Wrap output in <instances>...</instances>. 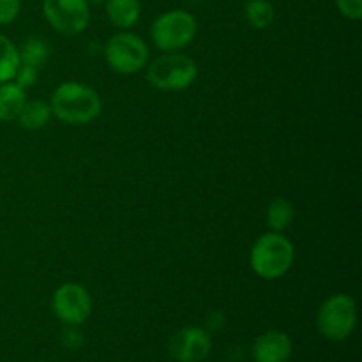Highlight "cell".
Wrapping results in <instances>:
<instances>
[{
    "label": "cell",
    "mask_w": 362,
    "mask_h": 362,
    "mask_svg": "<svg viewBox=\"0 0 362 362\" xmlns=\"http://www.w3.org/2000/svg\"><path fill=\"white\" fill-rule=\"evenodd\" d=\"M42 13L57 32L67 35L83 32L90 21L87 0H42Z\"/></svg>",
    "instance_id": "52a82bcc"
},
{
    "label": "cell",
    "mask_w": 362,
    "mask_h": 362,
    "mask_svg": "<svg viewBox=\"0 0 362 362\" xmlns=\"http://www.w3.org/2000/svg\"><path fill=\"white\" fill-rule=\"evenodd\" d=\"M296 247L283 232H269L255 240L250 251V267L258 278L274 281L292 269Z\"/></svg>",
    "instance_id": "7a4b0ae2"
},
{
    "label": "cell",
    "mask_w": 362,
    "mask_h": 362,
    "mask_svg": "<svg viewBox=\"0 0 362 362\" xmlns=\"http://www.w3.org/2000/svg\"><path fill=\"white\" fill-rule=\"evenodd\" d=\"M293 216H296V207L292 202L283 197L274 198L267 207V225L271 232H283L288 228L290 223L293 221Z\"/></svg>",
    "instance_id": "5bb4252c"
},
{
    "label": "cell",
    "mask_w": 362,
    "mask_h": 362,
    "mask_svg": "<svg viewBox=\"0 0 362 362\" xmlns=\"http://www.w3.org/2000/svg\"><path fill=\"white\" fill-rule=\"evenodd\" d=\"M147 67V81L158 90H186L198 76V66L184 53H166L152 60Z\"/></svg>",
    "instance_id": "3957f363"
},
{
    "label": "cell",
    "mask_w": 362,
    "mask_h": 362,
    "mask_svg": "<svg viewBox=\"0 0 362 362\" xmlns=\"http://www.w3.org/2000/svg\"><path fill=\"white\" fill-rule=\"evenodd\" d=\"M21 0H0V25H9L20 14Z\"/></svg>",
    "instance_id": "d6986e66"
},
{
    "label": "cell",
    "mask_w": 362,
    "mask_h": 362,
    "mask_svg": "<svg viewBox=\"0 0 362 362\" xmlns=\"http://www.w3.org/2000/svg\"><path fill=\"white\" fill-rule=\"evenodd\" d=\"M211 336L202 327H184L170 339V354L179 362H200L211 352Z\"/></svg>",
    "instance_id": "9c48e42d"
},
{
    "label": "cell",
    "mask_w": 362,
    "mask_h": 362,
    "mask_svg": "<svg viewBox=\"0 0 362 362\" xmlns=\"http://www.w3.org/2000/svg\"><path fill=\"white\" fill-rule=\"evenodd\" d=\"M105 57L115 73L134 74L148 64V46L140 35L120 32L106 42Z\"/></svg>",
    "instance_id": "8992f818"
},
{
    "label": "cell",
    "mask_w": 362,
    "mask_h": 362,
    "mask_svg": "<svg viewBox=\"0 0 362 362\" xmlns=\"http://www.w3.org/2000/svg\"><path fill=\"white\" fill-rule=\"evenodd\" d=\"M292 357V339L286 332L267 331L253 345L255 362H286Z\"/></svg>",
    "instance_id": "30bf717a"
},
{
    "label": "cell",
    "mask_w": 362,
    "mask_h": 362,
    "mask_svg": "<svg viewBox=\"0 0 362 362\" xmlns=\"http://www.w3.org/2000/svg\"><path fill=\"white\" fill-rule=\"evenodd\" d=\"M244 13H246L247 23L258 30L271 27L274 21V6L269 0H247Z\"/></svg>",
    "instance_id": "e0dca14e"
},
{
    "label": "cell",
    "mask_w": 362,
    "mask_h": 362,
    "mask_svg": "<svg viewBox=\"0 0 362 362\" xmlns=\"http://www.w3.org/2000/svg\"><path fill=\"white\" fill-rule=\"evenodd\" d=\"M106 16L117 28H133L140 20V0H105Z\"/></svg>",
    "instance_id": "8fae6325"
},
{
    "label": "cell",
    "mask_w": 362,
    "mask_h": 362,
    "mask_svg": "<svg viewBox=\"0 0 362 362\" xmlns=\"http://www.w3.org/2000/svg\"><path fill=\"white\" fill-rule=\"evenodd\" d=\"M197 35V20L191 13L172 9L159 14L151 25V39L156 48L165 53H175L193 42Z\"/></svg>",
    "instance_id": "277c9868"
},
{
    "label": "cell",
    "mask_w": 362,
    "mask_h": 362,
    "mask_svg": "<svg viewBox=\"0 0 362 362\" xmlns=\"http://www.w3.org/2000/svg\"><path fill=\"white\" fill-rule=\"evenodd\" d=\"M37 71L35 67L27 66V64H20L18 66L16 74H14V83L20 85L21 88H30L34 87L35 81H37Z\"/></svg>",
    "instance_id": "ac0fdd59"
},
{
    "label": "cell",
    "mask_w": 362,
    "mask_h": 362,
    "mask_svg": "<svg viewBox=\"0 0 362 362\" xmlns=\"http://www.w3.org/2000/svg\"><path fill=\"white\" fill-rule=\"evenodd\" d=\"M318 331L331 341H343L357 325V304L346 293H334L322 303L317 315Z\"/></svg>",
    "instance_id": "5b68a950"
},
{
    "label": "cell",
    "mask_w": 362,
    "mask_h": 362,
    "mask_svg": "<svg viewBox=\"0 0 362 362\" xmlns=\"http://www.w3.org/2000/svg\"><path fill=\"white\" fill-rule=\"evenodd\" d=\"M105 0H87V4H103Z\"/></svg>",
    "instance_id": "44dd1931"
},
{
    "label": "cell",
    "mask_w": 362,
    "mask_h": 362,
    "mask_svg": "<svg viewBox=\"0 0 362 362\" xmlns=\"http://www.w3.org/2000/svg\"><path fill=\"white\" fill-rule=\"evenodd\" d=\"M52 119V108L45 101H27L18 115L16 122L20 127L28 131H35L45 127Z\"/></svg>",
    "instance_id": "4fadbf2b"
},
{
    "label": "cell",
    "mask_w": 362,
    "mask_h": 362,
    "mask_svg": "<svg viewBox=\"0 0 362 362\" xmlns=\"http://www.w3.org/2000/svg\"><path fill=\"white\" fill-rule=\"evenodd\" d=\"M20 66V53L14 42L6 35H0V85L13 81Z\"/></svg>",
    "instance_id": "9a60e30c"
},
{
    "label": "cell",
    "mask_w": 362,
    "mask_h": 362,
    "mask_svg": "<svg viewBox=\"0 0 362 362\" xmlns=\"http://www.w3.org/2000/svg\"><path fill=\"white\" fill-rule=\"evenodd\" d=\"M25 103H27L25 88H21L14 81L0 85V122L16 120Z\"/></svg>",
    "instance_id": "7c38bea8"
},
{
    "label": "cell",
    "mask_w": 362,
    "mask_h": 362,
    "mask_svg": "<svg viewBox=\"0 0 362 362\" xmlns=\"http://www.w3.org/2000/svg\"><path fill=\"white\" fill-rule=\"evenodd\" d=\"M52 308L55 317L66 325H80L90 317L92 299L87 288L78 283H66L53 293Z\"/></svg>",
    "instance_id": "ba28073f"
},
{
    "label": "cell",
    "mask_w": 362,
    "mask_h": 362,
    "mask_svg": "<svg viewBox=\"0 0 362 362\" xmlns=\"http://www.w3.org/2000/svg\"><path fill=\"white\" fill-rule=\"evenodd\" d=\"M18 53H20V64H27V66L39 69L48 62L49 48L42 39L30 37L18 48Z\"/></svg>",
    "instance_id": "2e32d148"
},
{
    "label": "cell",
    "mask_w": 362,
    "mask_h": 362,
    "mask_svg": "<svg viewBox=\"0 0 362 362\" xmlns=\"http://www.w3.org/2000/svg\"><path fill=\"white\" fill-rule=\"evenodd\" d=\"M101 98L88 85L80 81H64L55 88L49 101L52 115L71 126H85L101 113Z\"/></svg>",
    "instance_id": "6da1fadb"
},
{
    "label": "cell",
    "mask_w": 362,
    "mask_h": 362,
    "mask_svg": "<svg viewBox=\"0 0 362 362\" xmlns=\"http://www.w3.org/2000/svg\"><path fill=\"white\" fill-rule=\"evenodd\" d=\"M339 13L352 21H359L362 18V0H336Z\"/></svg>",
    "instance_id": "ffe728a7"
}]
</instances>
